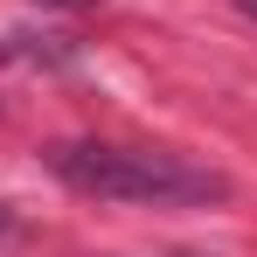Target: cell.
I'll list each match as a JSON object with an SVG mask.
<instances>
[{
  "mask_svg": "<svg viewBox=\"0 0 257 257\" xmlns=\"http://www.w3.org/2000/svg\"><path fill=\"white\" fill-rule=\"evenodd\" d=\"M49 167H56V181H70L77 195H97V202L195 209V202L229 195V174L202 167L188 153H167V146H90V139H70V146H49Z\"/></svg>",
  "mask_w": 257,
  "mask_h": 257,
  "instance_id": "obj_1",
  "label": "cell"
},
{
  "mask_svg": "<svg viewBox=\"0 0 257 257\" xmlns=\"http://www.w3.org/2000/svg\"><path fill=\"white\" fill-rule=\"evenodd\" d=\"M49 7H97V0H49Z\"/></svg>",
  "mask_w": 257,
  "mask_h": 257,
  "instance_id": "obj_2",
  "label": "cell"
},
{
  "mask_svg": "<svg viewBox=\"0 0 257 257\" xmlns=\"http://www.w3.org/2000/svg\"><path fill=\"white\" fill-rule=\"evenodd\" d=\"M236 7H243V14H250V21H257V0H236Z\"/></svg>",
  "mask_w": 257,
  "mask_h": 257,
  "instance_id": "obj_3",
  "label": "cell"
},
{
  "mask_svg": "<svg viewBox=\"0 0 257 257\" xmlns=\"http://www.w3.org/2000/svg\"><path fill=\"white\" fill-rule=\"evenodd\" d=\"M0 243H7V222H0Z\"/></svg>",
  "mask_w": 257,
  "mask_h": 257,
  "instance_id": "obj_4",
  "label": "cell"
}]
</instances>
